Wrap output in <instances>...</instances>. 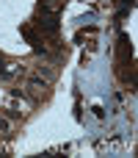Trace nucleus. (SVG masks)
I'll return each mask as SVG.
<instances>
[{
  "instance_id": "1",
  "label": "nucleus",
  "mask_w": 138,
  "mask_h": 158,
  "mask_svg": "<svg viewBox=\"0 0 138 158\" xmlns=\"http://www.w3.org/2000/svg\"><path fill=\"white\" fill-rule=\"evenodd\" d=\"M19 33L25 36V42H28V44H30V47H33L36 53H41V56L47 53V50H44V44H41V39H39V36H36V33H33V31H30L28 25H22V28H19Z\"/></svg>"
},
{
  "instance_id": "2",
  "label": "nucleus",
  "mask_w": 138,
  "mask_h": 158,
  "mask_svg": "<svg viewBox=\"0 0 138 158\" xmlns=\"http://www.w3.org/2000/svg\"><path fill=\"white\" fill-rule=\"evenodd\" d=\"M0 75H8V69H6V61H3V56H0Z\"/></svg>"
}]
</instances>
